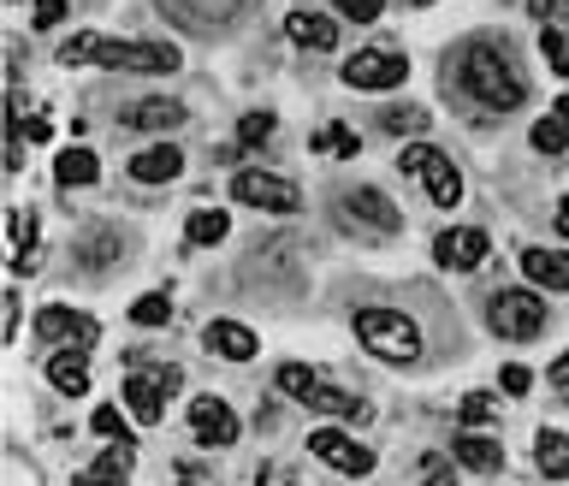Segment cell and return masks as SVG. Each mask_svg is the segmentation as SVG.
<instances>
[{"instance_id":"obj_4","label":"cell","mask_w":569,"mask_h":486,"mask_svg":"<svg viewBox=\"0 0 569 486\" xmlns=\"http://www.w3.org/2000/svg\"><path fill=\"white\" fill-rule=\"evenodd\" d=\"M280 392L297 397V404H309L315 416H344V421H368V404L362 397H350L344 386H332V380H320L309 362H280Z\"/></svg>"},{"instance_id":"obj_3","label":"cell","mask_w":569,"mask_h":486,"mask_svg":"<svg viewBox=\"0 0 569 486\" xmlns=\"http://www.w3.org/2000/svg\"><path fill=\"white\" fill-rule=\"evenodd\" d=\"M350 327H356V344L379 362H391V368L421 362V327L403 315V308H356Z\"/></svg>"},{"instance_id":"obj_31","label":"cell","mask_w":569,"mask_h":486,"mask_svg":"<svg viewBox=\"0 0 569 486\" xmlns=\"http://www.w3.org/2000/svg\"><path fill=\"white\" fill-rule=\"evenodd\" d=\"M273 137V113H243L238 120V149H261Z\"/></svg>"},{"instance_id":"obj_19","label":"cell","mask_w":569,"mask_h":486,"mask_svg":"<svg viewBox=\"0 0 569 486\" xmlns=\"http://www.w3.org/2000/svg\"><path fill=\"white\" fill-rule=\"evenodd\" d=\"M160 404H167V392H160V380L149 374V368L125 380V409L137 416V427H155L160 421Z\"/></svg>"},{"instance_id":"obj_32","label":"cell","mask_w":569,"mask_h":486,"mask_svg":"<svg viewBox=\"0 0 569 486\" xmlns=\"http://www.w3.org/2000/svg\"><path fill=\"white\" fill-rule=\"evenodd\" d=\"M499 386H504L510 397H528L534 374H528V368H522V362H504V368H499Z\"/></svg>"},{"instance_id":"obj_40","label":"cell","mask_w":569,"mask_h":486,"mask_svg":"<svg viewBox=\"0 0 569 486\" xmlns=\"http://www.w3.org/2000/svg\"><path fill=\"white\" fill-rule=\"evenodd\" d=\"M551 380H558V392L569 397V350H564V357H558V362H551Z\"/></svg>"},{"instance_id":"obj_11","label":"cell","mask_w":569,"mask_h":486,"mask_svg":"<svg viewBox=\"0 0 569 486\" xmlns=\"http://www.w3.org/2000/svg\"><path fill=\"white\" fill-rule=\"evenodd\" d=\"M487 231L480 226H451V231H440V238H433V261H440V268H451V273H469V268H480V261H487Z\"/></svg>"},{"instance_id":"obj_42","label":"cell","mask_w":569,"mask_h":486,"mask_svg":"<svg viewBox=\"0 0 569 486\" xmlns=\"http://www.w3.org/2000/svg\"><path fill=\"white\" fill-rule=\"evenodd\" d=\"M558 231H564V238H569V196L558 202Z\"/></svg>"},{"instance_id":"obj_16","label":"cell","mask_w":569,"mask_h":486,"mask_svg":"<svg viewBox=\"0 0 569 486\" xmlns=\"http://www.w3.org/2000/svg\"><path fill=\"white\" fill-rule=\"evenodd\" d=\"M179 172H184V149H179V143H149V149L130 155V179H137V184H167V179H179Z\"/></svg>"},{"instance_id":"obj_14","label":"cell","mask_w":569,"mask_h":486,"mask_svg":"<svg viewBox=\"0 0 569 486\" xmlns=\"http://www.w3.org/2000/svg\"><path fill=\"white\" fill-rule=\"evenodd\" d=\"M48 380H54V392H60V397H83V392H90V350H83V344H60L48 357Z\"/></svg>"},{"instance_id":"obj_12","label":"cell","mask_w":569,"mask_h":486,"mask_svg":"<svg viewBox=\"0 0 569 486\" xmlns=\"http://www.w3.org/2000/svg\"><path fill=\"white\" fill-rule=\"evenodd\" d=\"M36 332L48 338V344H83L90 350L101 327H95V315H78V308H66V303H48L36 315Z\"/></svg>"},{"instance_id":"obj_22","label":"cell","mask_w":569,"mask_h":486,"mask_svg":"<svg viewBox=\"0 0 569 486\" xmlns=\"http://www.w3.org/2000/svg\"><path fill=\"white\" fill-rule=\"evenodd\" d=\"M95 179H101L95 149H60V155H54V184H60V190H83Z\"/></svg>"},{"instance_id":"obj_28","label":"cell","mask_w":569,"mask_h":486,"mask_svg":"<svg viewBox=\"0 0 569 486\" xmlns=\"http://www.w3.org/2000/svg\"><path fill=\"white\" fill-rule=\"evenodd\" d=\"M528 143H534L539 155H564L569 149V120H558V113H551V120H539L528 131Z\"/></svg>"},{"instance_id":"obj_15","label":"cell","mask_w":569,"mask_h":486,"mask_svg":"<svg viewBox=\"0 0 569 486\" xmlns=\"http://www.w3.org/2000/svg\"><path fill=\"white\" fill-rule=\"evenodd\" d=\"M190 120V108L179 95H143V101H130L125 108V125L130 131H172V125H184Z\"/></svg>"},{"instance_id":"obj_34","label":"cell","mask_w":569,"mask_h":486,"mask_svg":"<svg viewBox=\"0 0 569 486\" xmlns=\"http://www.w3.org/2000/svg\"><path fill=\"white\" fill-rule=\"evenodd\" d=\"M71 0H36V31H54V24H66Z\"/></svg>"},{"instance_id":"obj_45","label":"cell","mask_w":569,"mask_h":486,"mask_svg":"<svg viewBox=\"0 0 569 486\" xmlns=\"http://www.w3.org/2000/svg\"><path fill=\"white\" fill-rule=\"evenodd\" d=\"M416 7H433V0H416Z\"/></svg>"},{"instance_id":"obj_26","label":"cell","mask_w":569,"mask_h":486,"mask_svg":"<svg viewBox=\"0 0 569 486\" xmlns=\"http://www.w3.org/2000/svg\"><path fill=\"white\" fill-rule=\"evenodd\" d=\"M309 143H315V155H332V160H350V155L362 149V143H356V131H350V125H320Z\"/></svg>"},{"instance_id":"obj_6","label":"cell","mask_w":569,"mask_h":486,"mask_svg":"<svg viewBox=\"0 0 569 486\" xmlns=\"http://www.w3.org/2000/svg\"><path fill=\"white\" fill-rule=\"evenodd\" d=\"M403 172L428 184V196L440 202V208H457V202H463V172L451 167V160H445L440 149H433L428 137H416L410 149H403Z\"/></svg>"},{"instance_id":"obj_35","label":"cell","mask_w":569,"mask_h":486,"mask_svg":"<svg viewBox=\"0 0 569 486\" xmlns=\"http://www.w3.org/2000/svg\"><path fill=\"white\" fill-rule=\"evenodd\" d=\"M332 7H339L350 24H374L379 19V0H332Z\"/></svg>"},{"instance_id":"obj_25","label":"cell","mask_w":569,"mask_h":486,"mask_svg":"<svg viewBox=\"0 0 569 486\" xmlns=\"http://www.w3.org/2000/svg\"><path fill=\"white\" fill-rule=\"evenodd\" d=\"M226 231H231V219L220 208H196V214H190V226H184V238L202 244V249H214V244H226Z\"/></svg>"},{"instance_id":"obj_39","label":"cell","mask_w":569,"mask_h":486,"mask_svg":"<svg viewBox=\"0 0 569 486\" xmlns=\"http://www.w3.org/2000/svg\"><path fill=\"white\" fill-rule=\"evenodd\" d=\"M149 374L160 380V392H167V397H172V392H179V368H149Z\"/></svg>"},{"instance_id":"obj_36","label":"cell","mask_w":569,"mask_h":486,"mask_svg":"<svg viewBox=\"0 0 569 486\" xmlns=\"http://www.w3.org/2000/svg\"><path fill=\"white\" fill-rule=\"evenodd\" d=\"M546 60H551V71H558V78H569V36L546 31Z\"/></svg>"},{"instance_id":"obj_43","label":"cell","mask_w":569,"mask_h":486,"mask_svg":"<svg viewBox=\"0 0 569 486\" xmlns=\"http://www.w3.org/2000/svg\"><path fill=\"white\" fill-rule=\"evenodd\" d=\"M179 486H196V481H190V468H179Z\"/></svg>"},{"instance_id":"obj_5","label":"cell","mask_w":569,"mask_h":486,"mask_svg":"<svg viewBox=\"0 0 569 486\" xmlns=\"http://www.w3.org/2000/svg\"><path fill=\"white\" fill-rule=\"evenodd\" d=\"M487 327L510 338V344H528V338L546 332V303L534 297V291H499L487 308Z\"/></svg>"},{"instance_id":"obj_37","label":"cell","mask_w":569,"mask_h":486,"mask_svg":"<svg viewBox=\"0 0 569 486\" xmlns=\"http://www.w3.org/2000/svg\"><path fill=\"white\" fill-rule=\"evenodd\" d=\"M421 475H428V486H457V475H451L440 456H428V463H421Z\"/></svg>"},{"instance_id":"obj_27","label":"cell","mask_w":569,"mask_h":486,"mask_svg":"<svg viewBox=\"0 0 569 486\" xmlns=\"http://www.w3.org/2000/svg\"><path fill=\"white\" fill-rule=\"evenodd\" d=\"M534 456H539V475H564V463H569V439L558 433V427H546V433H539V445H534Z\"/></svg>"},{"instance_id":"obj_33","label":"cell","mask_w":569,"mask_h":486,"mask_svg":"<svg viewBox=\"0 0 569 486\" xmlns=\"http://www.w3.org/2000/svg\"><path fill=\"white\" fill-rule=\"evenodd\" d=\"M457 416L469 421V427H475V421H492V397H487V392H469V397L457 404Z\"/></svg>"},{"instance_id":"obj_1","label":"cell","mask_w":569,"mask_h":486,"mask_svg":"<svg viewBox=\"0 0 569 486\" xmlns=\"http://www.w3.org/2000/svg\"><path fill=\"white\" fill-rule=\"evenodd\" d=\"M66 66H107V71H179V48L167 42H120V36H71L60 48Z\"/></svg>"},{"instance_id":"obj_24","label":"cell","mask_w":569,"mask_h":486,"mask_svg":"<svg viewBox=\"0 0 569 486\" xmlns=\"http://www.w3.org/2000/svg\"><path fill=\"white\" fill-rule=\"evenodd\" d=\"M379 131H386V137H428V108H416V101H398V108L379 113Z\"/></svg>"},{"instance_id":"obj_10","label":"cell","mask_w":569,"mask_h":486,"mask_svg":"<svg viewBox=\"0 0 569 486\" xmlns=\"http://www.w3.org/2000/svg\"><path fill=\"white\" fill-rule=\"evenodd\" d=\"M190 439L208 451H220L238 439V416H231L226 397H190Z\"/></svg>"},{"instance_id":"obj_13","label":"cell","mask_w":569,"mask_h":486,"mask_svg":"<svg viewBox=\"0 0 569 486\" xmlns=\"http://www.w3.org/2000/svg\"><path fill=\"white\" fill-rule=\"evenodd\" d=\"M344 219H356V226H368V231H398L403 226V214L391 208L386 196H379L374 184H356V190H344Z\"/></svg>"},{"instance_id":"obj_18","label":"cell","mask_w":569,"mask_h":486,"mask_svg":"<svg viewBox=\"0 0 569 486\" xmlns=\"http://www.w3.org/2000/svg\"><path fill=\"white\" fill-rule=\"evenodd\" d=\"M522 273L546 291H569V249H522Z\"/></svg>"},{"instance_id":"obj_29","label":"cell","mask_w":569,"mask_h":486,"mask_svg":"<svg viewBox=\"0 0 569 486\" xmlns=\"http://www.w3.org/2000/svg\"><path fill=\"white\" fill-rule=\"evenodd\" d=\"M167 315H172V297H167V291H149V297L130 303V320H137V327H167Z\"/></svg>"},{"instance_id":"obj_2","label":"cell","mask_w":569,"mask_h":486,"mask_svg":"<svg viewBox=\"0 0 569 486\" xmlns=\"http://www.w3.org/2000/svg\"><path fill=\"white\" fill-rule=\"evenodd\" d=\"M457 83L492 113H510V108L528 101V83L504 66V54L492 48V42H469V48L457 54Z\"/></svg>"},{"instance_id":"obj_41","label":"cell","mask_w":569,"mask_h":486,"mask_svg":"<svg viewBox=\"0 0 569 486\" xmlns=\"http://www.w3.org/2000/svg\"><path fill=\"white\" fill-rule=\"evenodd\" d=\"M551 7H558V0H528V12H534V19H551Z\"/></svg>"},{"instance_id":"obj_8","label":"cell","mask_w":569,"mask_h":486,"mask_svg":"<svg viewBox=\"0 0 569 486\" xmlns=\"http://www.w3.org/2000/svg\"><path fill=\"white\" fill-rule=\"evenodd\" d=\"M410 78V60H403L398 48H362L344 60V83L350 90H398V83Z\"/></svg>"},{"instance_id":"obj_23","label":"cell","mask_w":569,"mask_h":486,"mask_svg":"<svg viewBox=\"0 0 569 486\" xmlns=\"http://www.w3.org/2000/svg\"><path fill=\"white\" fill-rule=\"evenodd\" d=\"M130 451H137V445H113L107 456H101V463H90V468H83V475H78V486H125Z\"/></svg>"},{"instance_id":"obj_9","label":"cell","mask_w":569,"mask_h":486,"mask_svg":"<svg viewBox=\"0 0 569 486\" xmlns=\"http://www.w3.org/2000/svg\"><path fill=\"white\" fill-rule=\"evenodd\" d=\"M309 451H315L327 468L350 475V481L374 475V451H368V445H356L350 433H339V427H315V433H309Z\"/></svg>"},{"instance_id":"obj_17","label":"cell","mask_w":569,"mask_h":486,"mask_svg":"<svg viewBox=\"0 0 569 486\" xmlns=\"http://www.w3.org/2000/svg\"><path fill=\"white\" fill-rule=\"evenodd\" d=\"M208 350L214 357H226V362H255V350H261V338L243 327V320H208Z\"/></svg>"},{"instance_id":"obj_38","label":"cell","mask_w":569,"mask_h":486,"mask_svg":"<svg viewBox=\"0 0 569 486\" xmlns=\"http://www.w3.org/2000/svg\"><path fill=\"white\" fill-rule=\"evenodd\" d=\"M54 137V120H31L24 125V143H48Z\"/></svg>"},{"instance_id":"obj_44","label":"cell","mask_w":569,"mask_h":486,"mask_svg":"<svg viewBox=\"0 0 569 486\" xmlns=\"http://www.w3.org/2000/svg\"><path fill=\"white\" fill-rule=\"evenodd\" d=\"M558 481H569V463H564V475H558Z\"/></svg>"},{"instance_id":"obj_20","label":"cell","mask_w":569,"mask_h":486,"mask_svg":"<svg viewBox=\"0 0 569 486\" xmlns=\"http://www.w3.org/2000/svg\"><path fill=\"white\" fill-rule=\"evenodd\" d=\"M285 36L297 42V48H339V19H320V12H291L285 19Z\"/></svg>"},{"instance_id":"obj_30","label":"cell","mask_w":569,"mask_h":486,"mask_svg":"<svg viewBox=\"0 0 569 486\" xmlns=\"http://www.w3.org/2000/svg\"><path fill=\"white\" fill-rule=\"evenodd\" d=\"M90 427H95V439H113V445H137V439H130V427H125V416L113 404H101L95 416H90Z\"/></svg>"},{"instance_id":"obj_21","label":"cell","mask_w":569,"mask_h":486,"mask_svg":"<svg viewBox=\"0 0 569 486\" xmlns=\"http://www.w3.org/2000/svg\"><path fill=\"white\" fill-rule=\"evenodd\" d=\"M451 451H457V463L469 468V475H499V468H504V451H499V439H487V433H463V439H457V445H451Z\"/></svg>"},{"instance_id":"obj_7","label":"cell","mask_w":569,"mask_h":486,"mask_svg":"<svg viewBox=\"0 0 569 486\" xmlns=\"http://www.w3.org/2000/svg\"><path fill=\"white\" fill-rule=\"evenodd\" d=\"M231 196H238L243 208H261V214H297L303 208L297 184L280 179V172H255V167H243L238 179H231Z\"/></svg>"}]
</instances>
